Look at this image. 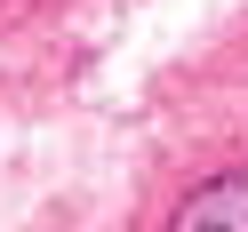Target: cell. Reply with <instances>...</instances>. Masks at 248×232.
I'll return each instance as SVG.
<instances>
[{"mask_svg": "<svg viewBox=\"0 0 248 232\" xmlns=\"http://www.w3.org/2000/svg\"><path fill=\"white\" fill-rule=\"evenodd\" d=\"M168 232H248V168H224V176L192 184L168 216Z\"/></svg>", "mask_w": 248, "mask_h": 232, "instance_id": "cell-1", "label": "cell"}]
</instances>
